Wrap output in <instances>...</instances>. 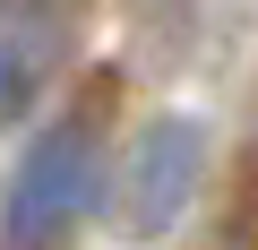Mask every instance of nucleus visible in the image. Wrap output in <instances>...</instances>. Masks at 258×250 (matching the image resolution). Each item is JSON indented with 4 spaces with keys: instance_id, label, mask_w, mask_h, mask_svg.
Wrapping results in <instances>:
<instances>
[{
    "instance_id": "f257e3e1",
    "label": "nucleus",
    "mask_w": 258,
    "mask_h": 250,
    "mask_svg": "<svg viewBox=\"0 0 258 250\" xmlns=\"http://www.w3.org/2000/svg\"><path fill=\"white\" fill-rule=\"evenodd\" d=\"M103 198V147L95 121L60 112L52 130H35V147L9 173V198H0V250H60Z\"/></svg>"
},
{
    "instance_id": "f03ea898",
    "label": "nucleus",
    "mask_w": 258,
    "mask_h": 250,
    "mask_svg": "<svg viewBox=\"0 0 258 250\" xmlns=\"http://www.w3.org/2000/svg\"><path fill=\"white\" fill-rule=\"evenodd\" d=\"M198 181H207V130H198L189 112L147 121L138 147L120 156V181H112V216H120V233H138V241L172 233V224L189 216Z\"/></svg>"
},
{
    "instance_id": "20e7f679",
    "label": "nucleus",
    "mask_w": 258,
    "mask_h": 250,
    "mask_svg": "<svg viewBox=\"0 0 258 250\" xmlns=\"http://www.w3.org/2000/svg\"><path fill=\"white\" fill-rule=\"evenodd\" d=\"M138 9H147V26H189L198 0H138Z\"/></svg>"
},
{
    "instance_id": "7ed1b4c3",
    "label": "nucleus",
    "mask_w": 258,
    "mask_h": 250,
    "mask_svg": "<svg viewBox=\"0 0 258 250\" xmlns=\"http://www.w3.org/2000/svg\"><path fill=\"white\" fill-rule=\"evenodd\" d=\"M78 43V0H0V138L43 104Z\"/></svg>"
}]
</instances>
